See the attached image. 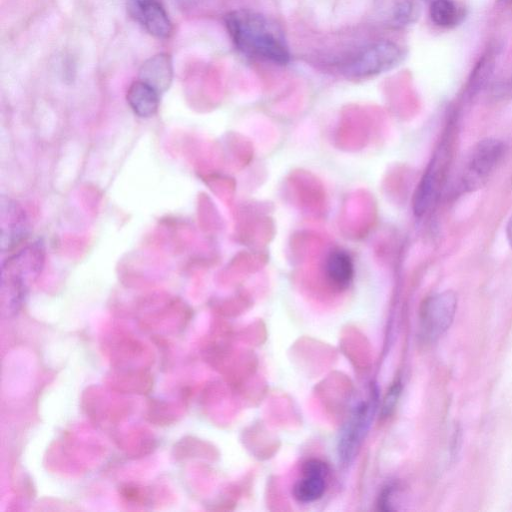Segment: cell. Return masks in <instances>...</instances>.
Instances as JSON below:
<instances>
[{"instance_id": "obj_1", "label": "cell", "mask_w": 512, "mask_h": 512, "mask_svg": "<svg viewBox=\"0 0 512 512\" xmlns=\"http://www.w3.org/2000/svg\"><path fill=\"white\" fill-rule=\"evenodd\" d=\"M224 23L234 46L242 54L279 65L290 61L283 31L265 15L238 9L227 13Z\"/></svg>"}, {"instance_id": "obj_2", "label": "cell", "mask_w": 512, "mask_h": 512, "mask_svg": "<svg viewBox=\"0 0 512 512\" xmlns=\"http://www.w3.org/2000/svg\"><path fill=\"white\" fill-rule=\"evenodd\" d=\"M506 144L494 137L479 140L470 150L461 170L459 185L464 192L481 189L506 154Z\"/></svg>"}, {"instance_id": "obj_3", "label": "cell", "mask_w": 512, "mask_h": 512, "mask_svg": "<svg viewBox=\"0 0 512 512\" xmlns=\"http://www.w3.org/2000/svg\"><path fill=\"white\" fill-rule=\"evenodd\" d=\"M457 303V295L452 290L431 295L423 302L419 317V337L424 342H435L450 328Z\"/></svg>"}, {"instance_id": "obj_4", "label": "cell", "mask_w": 512, "mask_h": 512, "mask_svg": "<svg viewBox=\"0 0 512 512\" xmlns=\"http://www.w3.org/2000/svg\"><path fill=\"white\" fill-rule=\"evenodd\" d=\"M402 59L400 47L381 41L362 50L345 65V72L354 77L378 74L396 66Z\"/></svg>"}, {"instance_id": "obj_5", "label": "cell", "mask_w": 512, "mask_h": 512, "mask_svg": "<svg viewBox=\"0 0 512 512\" xmlns=\"http://www.w3.org/2000/svg\"><path fill=\"white\" fill-rule=\"evenodd\" d=\"M375 406L376 400L373 396L369 402L358 405L343 428L338 446L339 457L343 463H349L355 457L369 429Z\"/></svg>"}, {"instance_id": "obj_6", "label": "cell", "mask_w": 512, "mask_h": 512, "mask_svg": "<svg viewBox=\"0 0 512 512\" xmlns=\"http://www.w3.org/2000/svg\"><path fill=\"white\" fill-rule=\"evenodd\" d=\"M449 150L447 143L441 145L418 187L414 202L418 214L427 212L440 195L448 169Z\"/></svg>"}, {"instance_id": "obj_7", "label": "cell", "mask_w": 512, "mask_h": 512, "mask_svg": "<svg viewBox=\"0 0 512 512\" xmlns=\"http://www.w3.org/2000/svg\"><path fill=\"white\" fill-rule=\"evenodd\" d=\"M131 15L153 37L166 39L173 31V25L161 0L129 1Z\"/></svg>"}, {"instance_id": "obj_8", "label": "cell", "mask_w": 512, "mask_h": 512, "mask_svg": "<svg viewBox=\"0 0 512 512\" xmlns=\"http://www.w3.org/2000/svg\"><path fill=\"white\" fill-rule=\"evenodd\" d=\"M329 468L319 459H309L302 466V477L293 487L294 498L301 503L320 499L326 490Z\"/></svg>"}, {"instance_id": "obj_9", "label": "cell", "mask_w": 512, "mask_h": 512, "mask_svg": "<svg viewBox=\"0 0 512 512\" xmlns=\"http://www.w3.org/2000/svg\"><path fill=\"white\" fill-rule=\"evenodd\" d=\"M28 231L24 211L10 200L1 204V245L10 250L25 238Z\"/></svg>"}, {"instance_id": "obj_10", "label": "cell", "mask_w": 512, "mask_h": 512, "mask_svg": "<svg viewBox=\"0 0 512 512\" xmlns=\"http://www.w3.org/2000/svg\"><path fill=\"white\" fill-rule=\"evenodd\" d=\"M173 79V63L169 54L158 53L145 60L139 69V80L159 94L165 92Z\"/></svg>"}, {"instance_id": "obj_11", "label": "cell", "mask_w": 512, "mask_h": 512, "mask_svg": "<svg viewBox=\"0 0 512 512\" xmlns=\"http://www.w3.org/2000/svg\"><path fill=\"white\" fill-rule=\"evenodd\" d=\"M160 94L141 80L131 83L126 99L132 111L142 118L153 116L159 107Z\"/></svg>"}, {"instance_id": "obj_12", "label": "cell", "mask_w": 512, "mask_h": 512, "mask_svg": "<svg viewBox=\"0 0 512 512\" xmlns=\"http://www.w3.org/2000/svg\"><path fill=\"white\" fill-rule=\"evenodd\" d=\"M326 275L337 289H346L354 275L353 262L348 253L343 250L332 251L326 261Z\"/></svg>"}, {"instance_id": "obj_13", "label": "cell", "mask_w": 512, "mask_h": 512, "mask_svg": "<svg viewBox=\"0 0 512 512\" xmlns=\"http://www.w3.org/2000/svg\"><path fill=\"white\" fill-rule=\"evenodd\" d=\"M432 22L444 28L455 26L460 18V11L452 0H434L430 6Z\"/></svg>"}, {"instance_id": "obj_14", "label": "cell", "mask_w": 512, "mask_h": 512, "mask_svg": "<svg viewBox=\"0 0 512 512\" xmlns=\"http://www.w3.org/2000/svg\"><path fill=\"white\" fill-rule=\"evenodd\" d=\"M418 15V5L413 0H403L393 10L391 25L397 28L407 26L413 23Z\"/></svg>"}, {"instance_id": "obj_15", "label": "cell", "mask_w": 512, "mask_h": 512, "mask_svg": "<svg viewBox=\"0 0 512 512\" xmlns=\"http://www.w3.org/2000/svg\"><path fill=\"white\" fill-rule=\"evenodd\" d=\"M490 72V60L483 58L476 67L471 80V88H479Z\"/></svg>"}, {"instance_id": "obj_16", "label": "cell", "mask_w": 512, "mask_h": 512, "mask_svg": "<svg viewBox=\"0 0 512 512\" xmlns=\"http://www.w3.org/2000/svg\"><path fill=\"white\" fill-rule=\"evenodd\" d=\"M400 394V385L399 383L395 384L389 390L382 407V413L384 416H388L390 412L394 409V406L397 402L398 396Z\"/></svg>"}, {"instance_id": "obj_17", "label": "cell", "mask_w": 512, "mask_h": 512, "mask_svg": "<svg viewBox=\"0 0 512 512\" xmlns=\"http://www.w3.org/2000/svg\"><path fill=\"white\" fill-rule=\"evenodd\" d=\"M505 234H506V239L508 241V244L512 248V214L510 215V217L507 221L506 228H505Z\"/></svg>"}, {"instance_id": "obj_18", "label": "cell", "mask_w": 512, "mask_h": 512, "mask_svg": "<svg viewBox=\"0 0 512 512\" xmlns=\"http://www.w3.org/2000/svg\"><path fill=\"white\" fill-rule=\"evenodd\" d=\"M183 7H192L196 5L201 0H176Z\"/></svg>"}]
</instances>
